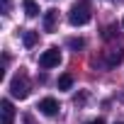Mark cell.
<instances>
[{
	"label": "cell",
	"mask_w": 124,
	"mask_h": 124,
	"mask_svg": "<svg viewBox=\"0 0 124 124\" xmlns=\"http://www.w3.org/2000/svg\"><path fill=\"white\" fill-rule=\"evenodd\" d=\"M22 41H24V46H34L37 41H39V37H37V32H22Z\"/></svg>",
	"instance_id": "8"
},
{
	"label": "cell",
	"mask_w": 124,
	"mask_h": 124,
	"mask_svg": "<svg viewBox=\"0 0 124 124\" xmlns=\"http://www.w3.org/2000/svg\"><path fill=\"white\" fill-rule=\"evenodd\" d=\"M71 85H73V76L63 73V76L58 78V90H71Z\"/></svg>",
	"instance_id": "9"
},
{
	"label": "cell",
	"mask_w": 124,
	"mask_h": 124,
	"mask_svg": "<svg viewBox=\"0 0 124 124\" xmlns=\"http://www.w3.org/2000/svg\"><path fill=\"white\" fill-rule=\"evenodd\" d=\"M10 93H12V97H17V100H24V97L29 95V80H27V76L17 73V76L10 80Z\"/></svg>",
	"instance_id": "2"
},
{
	"label": "cell",
	"mask_w": 124,
	"mask_h": 124,
	"mask_svg": "<svg viewBox=\"0 0 124 124\" xmlns=\"http://www.w3.org/2000/svg\"><path fill=\"white\" fill-rule=\"evenodd\" d=\"M90 17H93V12H90V3H88V0H80V3H76V5L68 10V22H71L73 27L88 24Z\"/></svg>",
	"instance_id": "1"
},
{
	"label": "cell",
	"mask_w": 124,
	"mask_h": 124,
	"mask_svg": "<svg viewBox=\"0 0 124 124\" xmlns=\"http://www.w3.org/2000/svg\"><path fill=\"white\" fill-rule=\"evenodd\" d=\"M119 124H124V122H119Z\"/></svg>",
	"instance_id": "15"
},
{
	"label": "cell",
	"mask_w": 124,
	"mask_h": 124,
	"mask_svg": "<svg viewBox=\"0 0 124 124\" xmlns=\"http://www.w3.org/2000/svg\"><path fill=\"white\" fill-rule=\"evenodd\" d=\"M58 63H61V51L58 49H46L39 56V66L41 68H56Z\"/></svg>",
	"instance_id": "3"
},
{
	"label": "cell",
	"mask_w": 124,
	"mask_h": 124,
	"mask_svg": "<svg viewBox=\"0 0 124 124\" xmlns=\"http://www.w3.org/2000/svg\"><path fill=\"white\" fill-rule=\"evenodd\" d=\"M68 44H71L73 49H83V46H85V41H83V39H71Z\"/></svg>",
	"instance_id": "11"
},
{
	"label": "cell",
	"mask_w": 124,
	"mask_h": 124,
	"mask_svg": "<svg viewBox=\"0 0 124 124\" xmlns=\"http://www.w3.org/2000/svg\"><path fill=\"white\" fill-rule=\"evenodd\" d=\"M122 27H124V20H122Z\"/></svg>",
	"instance_id": "14"
},
{
	"label": "cell",
	"mask_w": 124,
	"mask_h": 124,
	"mask_svg": "<svg viewBox=\"0 0 124 124\" xmlns=\"http://www.w3.org/2000/svg\"><path fill=\"white\" fill-rule=\"evenodd\" d=\"M39 112L46 114V117H54V114L58 112V100H54V97H44V100L39 102Z\"/></svg>",
	"instance_id": "5"
},
{
	"label": "cell",
	"mask_w": 124,
	"mask_h": 124,
	"mask_svg": "<svg viewBox=\"0 0 124 124\" xmlns=\"http://www.w3.org/2000/svg\"><path fill=\"white\" fill-rule=\"evenodd\" d=\"M88 124H105V119H102V117H97V119H90Z\"/></svg>",
	"instance_id": "13"
},
{
	"label": "cell",
	"mask_w": 124,
	"mask_h": 124,
	"mask_svg": "<svg viewBox=\"0 0 124 124\" xmlns=\"http://www.w3.org/2000/svg\"><path fill=\"white\" fill-rule=\"evenodd\" d=\"M0 117H3V124H15V107L10 100L0 102Z\"/></svg>",
	"instance_id": "4"
},
{
	"label": "cell",
	"mask_w": 124,
	"mask_h": 124,
	"mask_svg": "<svg viewBox=\"0 0 124 124\" xmlns=\"http://www.w3.org/2000/svg\"><path fill=\"white\" fill-rule=\"evenodd\" d=\"M56 20H58V12L56 10H46V15H44V29L54 32L56 29Z\"/></svg>",
	"instance_id": "6"
},
{
	"label": "cell",
	"mask_w": 124,
	"mask_h": 124,
	"mask_svg": "<svg viewBox=\"0 0 124 124\" xmlns=\"http://www.w3.org/2000/svg\"><path fill=\"white\" fill-rule=\"evenodd\" d=\"M3 12H10V0H3Z\"/></svg>",
	"instance_id": "12"
},
{
	"label": "cell",
	"mask_w": 124,
	"mask_h": 124,
	"mask_svg": "<svg viewBox=\"0 0 124 124\" xmlns=\"http://www.w3.org/2000/svg\"><path fill=\"white\" fill-rule=\"evenodd\" d=\"M22 5H24L27 17H37V15H39V5H37V0H22Z\"/></svg>",
	"instance_id": "7"
},
{
	"label": "cell",
	"mask_w": 124,
	"mask_h": 124,
	"mask_svg": "<svg viewBox=\"0 0 124 124\" xmlns=\"http://www.w3.org/2000/svg\"><path fill=\"white\" fill-rule=\"evenodd\" d=\"M122 61V51H109L107 54V66H117Z\"/></svg>",
	"instance_id": "10"
}]
</instances>
